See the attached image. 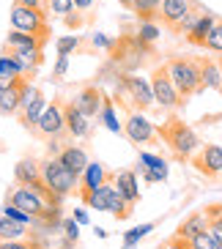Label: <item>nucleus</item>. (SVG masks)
<instances>
[{"label":"nucleus","instance_id":"1","mask_svg":"<svg viewBox=\"0 0 222 249\" xmlns=\"http://www.w3.org/2000/svg\"><path fill=\"white\" fill-rule=\"evenodd\" d=\"M159 137L167 142V148H170L173 154L178 156V159H192L195 151L200 148V140L198 134L189 129L186 124H181V121H176V118H170V121H165L159 129Z\"/></svg>","mask_w":222,"mask_h":249},{"label":"nucleus","instance_id":"2","mask_svg":"<svg viewBox=\"0 0 222 249\" xmlns=\"http://www.w3.org/2000/svg\"><path fill=\"white\" fill-rule=\"evenodd\" d=\"M167 66V74H170L173 85H176L178 96L181 99H189V96L200 93L203 90V80H200V63L192 58H173L170 63H165Z\"/></svg>","mask_w":222,"mask_h":249},{"label":"nucleus","instance_id":"3","mask_svg":"<svg viewBox=\"0 0 222 249\" xmlns=\"http://www.w3.org/2000/svg\"><path fill=\"white\" fill-rule=\"evenodd\" d=\"M41 181L50 192H55L58 197H66L77 189V183H80V176H74L72 170L63 164L60 159H47L41 164Z\"/></svg>","mask_w":222,"mask_h":249},{"label":"nucleus","instance_id":"4","mask_svg":"<svg viewBox=\"0 0 222 249\" xmlns=\"http://www.w3.org/2000/svg\"><path fill=\"white\" fill-rule=\"evenodd\" d=\"M11 25L17 30H25V33H33V36H41V38H50V25H47V11L41 8H30L17 3L11 6Z\"/></svg>","mask_w":222,"mask_h":249},{"label":"nucleus","instance_id":"5","mask_svg":"<svg viewBox=\"0 0 222 249\" xmlns=\"http://www.w3.org/2000/svg\"><path fill=\"white\" fill-rule=\"evenodd\" d=\"M151 90H154V102L159 107H165V110H176V107L184 104V99L178 96L170 74H167V66H156L151 71Z\"/></svg>","mask_w":222,"mask_h":249},{"label":"nucleus","instance_id":"6","mask_svg":"<svg viewBox=\"0 0 222 249\" xmlns=\"http://www.w3.org/2000/svg\"><path fill=\"white\" fill-rule=\"evenodd\" d=\"M121 90H124L132 104L137 110H148L154 104V90H151V82H146L143 77H134V74H124L121 77Z\"/></svg>","mask_w":222,"mask_h":249},{"label":"nucleus","instance_id":"7","mask_svg":"<svg viewBox=\"0 0 222 249\" xmlns=\"http://www.w3.org/2000/svg\"><path fill=\"white\" fill-rule=\"evenodd\" d=\"M36 129L44 137H60V134L66 132V118H63V102H52L44 107L41 118H38Z\"/></svg>","mask_w":222,"mask_h":249},{"label":"nucleus","instance_id":"8","mask_svg":"<svg viewBox=\"0 0 222 249\" xmlns=\"http://www.w3.org/2000/svg\"><path fill=\"white\" fill-rule=\"evenodd\" d=\"M192 164L198 173H203L208 178H217L222 173V148L220 145H203L200 154L192 156Z\"/></svg>","mask_w":222,"mask_h":249},{"label":"nucleus","instance_id":"9","mask_svg":"<svg viewBox=\"0 0 222 249\" xmlns=\"http://www.w3.org/2000/svg\"><path fill=\"white\" fill-rule=\"evenodd\" d=\"M192 8H195L192 0H162V3H159L156 19H162V25H167L170 30H176L178 25H181V19H184Z\"/></svg>","mask_w":222,"mask_h":249},{"label":"nucleus","instance_id":"10","mask_svg":"<svg viewBox=\"0 0 222 249\" xmlns=\"http://www.w3.org/2000/svg\"><path fill=\"white\" fill-rule=\"evenodd\" d=\"M126 137L132 140V142H154L159 137V132H156V126L146 115L132 112V115L126 118Z\"/></svg>","mask_w":222,"mask_h":249},{"label":"nucleus","instance_id":"11","mask_svg":"<svg viewBox=\"0 0 222 249\" xmlns=\"http://www.w3.org/2000/svg\"><path fill=\"white\" fill-rule=\"evenodd\" d=\"M63 118H66V132L72 137H88L91 121H88V115H82L74 107V102H63Z\"/></svg>","mask_w":222,"mask_h":249},{"label":"nucleus","instance_id":"12","mask_svg":"<svg viewBox=\"0 0 222 249\" xmlns=\"http://www.w3.org/2000/svg\"><path fill=\"white\" fill-rule=\"evenodd\" d=\"M72 102H74V107H77L82 115L93 118V115H99V110H102V102H104V99H102V90L91 85V88H82L80 93L72 99Z\"/></svg>","mask_w":222,"mask_h":249},{"label":"nucleus","instance_id":"13","mask_svg":"<svg viewBox=\"0 0 222 249\" xmlns=\"http://www.w3.org/2000/svg\"><path fill=\"white\" fill-rule=\"evenodd\" d=\"M110 181H112V186L124 195L129 203H137L140 200V186H137V176H134L132 170H118V173H112L110 176Z\"/></svg>","mask_w":222,"mask_h":249},{"label":"nucleus","instance_id":"14","mask_svg":"<svg viewBox=\"0 0 222 249\" xmlns=\"http://www.w3.org/2000/svg\"><path fill=\"white\" fill-rule=\"evenodd\" d=\"M140 173L148 183H159L167 178V164H165L162 156L154 154H140Z\"/></svg>","mask_w":222,"mask_h":249},{"label":"nucleus","instance_id":"15","mask_svg":"<svg viewBox=\"0 0 222 249\" xmlns=\"http://www.w3.org/2000/svg\"><path fill=\"white\" fill-rule=\"evenodd\" d=\"M47 44V38L41 36H33V33H25V30H11L6 36V47L11 52H19V50H41Z\"/></svg>","mask_w":222,"mask_h":249},{"label":"nucleus","instance_id":"16","mask_svg":"<svg viewBox=\"0 0 222 249\" xmlns=\"http://www.w3.org/2000/svg\"><path fill=\"white\" fill-rule=\"evenodd\" d=\"M214 14L211 11H200V17L195 19V25L189 30H186V41L189 44H195V47H203L206 44V36L211 33V28H214Z\"/></svg>","mask_w":222,"mask_h":249},{"label":"nucleus","instance_id":"17","mask_svg":"<svg viewBox=\"0 0 222 249\" xmlns=\"http://www.w3.org/2000/svg\"><path fill=\"white\" fill-rule=\"evenodd\" d=\"M82 189H80V195H88V192H93V189H99L102 183H107L110 181V173L99 164V161H88V167H85V173H82Z\"/></svg>","mask_w":222,"mask_h":249},{"label":"nucleus","instance_id":"18","mask_svg":"<svg viewBox=\"0 0 222 249\" xmlns=\"http://www.w3.org/2000/svg\"><path fill=\"white\" fill-rule=\"evenodd\" d=\"M19 238H30L28 225L0 213V241H19Z\"/></svg>","mask_w":222,"mask_h":249},{"label":"nucleus","instance_id":"19","mask_svg":"<svg viewBox=\"0 0 222 249\" xmlns=\"http://www.w3.org/2000/svg\"><path fill=\"white\" fill-rule=\"evenodd\" d=\"M22 85H25V77L11 85V88L0 90V112L3 115H11V112H19V99H22Z\"/></svg>","mask_w":222,"mask_h":249},{"label":"nucleus","instance_id":"20","mask_svg":"<svg viewBox=\"0 0 222 249\" xmlns=\"http://www.w3.org/2000/svg\"><path fill=\"white\" fill-rule=\"evenodd\" d=\"M58 159L63 161V164H66L69 170H72L74 176H82V173H85V167H88V154H85L82 148H77V145L63 148Z\"/></svg>","mask_w":222,"mask_h":249},{"label":"nucleus","instance_id":"21","mask_svg":"<svg viewBox=\"0 0 222 249\" xmlns=\"http://www.w3.org/2000/svg\"><path fill=\"white\" fill-rule=\"evenodd\" d=\"M14 178H17V183H25V186L38 183V181H41V164L33 161V159H22L14 167Z\"/></svg>","mask_w":222,"mask_h":249},{"label":"nucleus","instance_id":"22","mask_svg":"<svg viewBox=\"0 0 222 249\" xmlns=\"http://www.w3.org/2000/svg\"><path fill=\"white\" fill-rule=\"evenodd\" d=\"M200 63V80H203V88H214V90H222V69L220 63H214V60H198Z\"/></svg>","mask_w":222,"mask_h":249},{"label":"nucleus","instance_id":"23","mask_svg":"<svg viewBox=\"0 0 222 249\" xmlns=\"http://www.w3.org/2000/svg\"><path fill=\"white\" fill-rule=\"evenodd\" d=\"M208 227V213L203 211V213H192L186 222H181V227H178V238H184V241H192L195 235L200 233V230H206Z\"/></svg>","mask_w":222,"mask_h":249},{"label":"nucleus","instance_id":"24","mask_svg":"<svg viewBox=\"0 0 222 249\" xmlns=\"http://www.w3.org/2000/svg\"><path fill=\"white\" fill-rule=\"evenodd\" d=\"M110 186H112V183L107 181V183H102L99 189L82 195L85 205H88V208H96V211H107V208H110Z\"/></svg>","mask_w":222,"mask_h":249},{"label":"nucleus","instance_id":"25","mask_svg":"<svg viewBox=\"0 0 222 249\" xmlns=\"http://www.w3.org/2000/svg\"><path fill=\"white\" fill-rule=\"evenodd\" d=\"M189 247L192 249H222V241L217 238V233L211 227H206V230H200L192 241H189Z\"/></svg>","mask_w":222,"mask_h":249},{"label":"nucleus","instance_id":"26","mask_svg":"<svg viewBox=\"0 0 222 249\" xmlns=\"http://www.w3.org/2000/svg\"><path fill=\"white\" fill-rule=\"evenodd\" d=\"M159 3L162 0H134L132 3V11L137 14V19H156V14H159Z\"/></svg>","mask_w":222,"mask_h":249},{"label":"nucleus","instance_id":"27","mask_svg":"<svg viewBox=\"0 0 222 249\" xmlns=\"http://www.w3.org/2000/svg\"><path fill=\"white\" fill-rule=\"evenodd\" d=\"M137 38H140L143 44H154L156 38H159V25L154 22V19H143L140 28H137Z\"/></svg>","mask_w":222,"mask_h":249},{"label":"nucleus","instance_id":"28","mask_svg":"<svg viewBox=\"0 0 222 249\" xmlns=\"http://www.w3.org/2000/svg\"><path fill=\"white\" fill-rule=\"evenodd\" d=\"M44 107H47L44 99H36L28 110H22V124L28 126V129H36V124H38V118H41V112H44Z\"/></svg>","mask_w":222,"mask_h":249},{"label":"nucleus","instance_id":"29","mask_svg":"<svg viewBox=\"0 0 222 249\" xmlns=\"http://www.w3.org/2000/svg\"><path fill=\"white\" fill-rule=\"evenodd\" d=\"M99 115H102V124L110 129V132L118 134L121 132V124H118V118H115V110H112V102L110 99H104L102 102V110H99Z\"/></svg>","mask_w":222,"mask_h":249},{"label":"nucleus","instance_id":"30","mask_svg":"<svg viewBox=\"0 0 222 249\" xmlns=\"http://www.w3.org/2000/svg\"><path fill=\"white\" fill-rule=\"evenodd\" d=\"M151 230H154V225H140V227H134V230H129V233L124 235V249H132L134 244L140 241V238H146Z\"/></svg>","mask_w":222,"mask_h":249},{"label":"nucleus","instance_id":"31","mask_svg":"<svg viewBox=\"0 0 222 249\" xmlns=\"http://www.w3.org/2000/svg\"><path fill=\"white\" fill-rule=\"evenodd\" d=\"M36 99H41V90L38 88H33L28 80H25V85H22V99H19V112L22 110H28L30 104L36 102Z\"/></svg>","mask_w":222,"mask_h":249},{"label":"nucleus","instance_id":"32","mask_svg":"<svg viewBox=\"0 0 222 249\" xmlns=\"http://www.w3.org/2000/svg\"><path fill=\"white\" fill-rule=\"evenodd\" d=\"M206 50L211 52H222V22H214V28H211V33L206 36Z\"/></svg>","mask_w":222,"mask_h":249},{"label":"nucleus","instance_id":"33","mask_svg":"<svg viewBox=\"0 0 222 249\" xmlns=\"http://www.w3.org/2000/svg\"><path fill=\"white\" fill-rule=\"evenodd\" d=\"M77 47H80V38H77V36H60L58 41H55V50H58V55H72Z\"/></svg>","mask_w":222,"mask_h":249},{"label":"nucleus","instance_id":"34","mask_svg":"<svg viewBox=\"0 0 222 249\" xmlns=\"http://www.w3.org/2000/svg\"><path fill=\"white\" fill-rule=\"evenodd\" d=\"M208 213V227L217 233V238L222 241V208L217 205V208H211V211H206Z\"/></svg>","mask_w":222,"mask_h":249},{"label":"nucleus","instance_id":"35","mask_svg":"<svg viewBox=\"0 0 222 249\" xmlns=\"http://www.w3.org/2000/svg\"><path fill=\"white\" fill-rule=\"evenodd\" d=\"M47 6H50V11H52V14L66 17L69 11H74V0H50Z\"/></svg>","mask_w":222,"mask_h":249},{"label":"nucleus","instance_id":"36","mask_svg":"<svg viewBox=\"0 0 222 249\" xmlns=\"http://www.w3.org/2000/svg\"><path fill=\"white\" fill-rule=\"evenodd\" d=\"M3 213H6V216H11V219H17V222H25V225H33V222H36L33 216H28L25 211H19V208H17V205H11V203H6Z\"/></svg>","mask_w":222,"mask_h":249},{"label":"nucleus","instance_id":"37","mask_svg":"<svg viewBox=\"0 0 222 249\" xmlns=\"http://www.w3.org/2000/svg\"><path fill=\"white\" fill-rule=\"evenodd\" d=\"M0 249H38L30 238H19V241H0Z\"/></svg>","mask_w":222,"mask_h":249},{"label":"nucleus","instance_id":"38","mask_svg":"<svg viewBox=\"0 0 222 249\" xmlns=\"http://www.w3.org/2000/svg\"><path fill=\"white\" fill-rule=\"evenodd\" d=\"M63 230H66V238H69V241H77L80 230H77V222H74V219H66V222H63Z\"/></svg>","mask_w":222,"mask_h":249},{"label":"nucleus","instance_id":"39","mask_svg":"<svg viewBox=\"0 0 222 249\" xmlns=\"http://www.w3.org/2000/svg\"><path fill=\"white\" fill-rule=\"evenodd\" d=\"M66 69H69V55H58V63H55V77H63L66 74Z\"/></svg>","mask_w":222,"mask_h":249},{"label":"nucleus","instance_id":"40","mask_svg":"<svg viewBox=\"0 0 222 249\" xmlns=\"http://www.w3.org/2000/svg\"><path fill=\"white\" fill-rule=\"evenodd\" d=\"M17 80H19V77H14V74H6V71H0V90L11 88V85H14Z\"/></svg>","mask_w":222,"mask_h":249},{"label":"nucleus","instance_id":"41","mask_svg":"<svg viewBox=\"0 0 222 249\" xmlns=\"http://www.w3.org/2000/svg\"><path fill=\"white\" fill-rule=\"evenodd\" d=\"M63 19H66V25H69V28H74V30H77V28H82V17L77 14V11H74V14L69 11V14L63 17Z\"/></svg>","mask_w":222,"mask_h":249},{"label":"nucleus","instance_id":"42","mask_svg":"<svg viewBox=\"0 0 222 249\" xmlns=\"http://www.w3.org/2000/svg\"><path fill=\"white\" fill-rule=\"evenodd\" d=\"M17 3H22V6H30V8H41V11H50L47 0H17Z\"/></svg>","mask_w":222,"mask_h":249},{"label":"nucleus","instance_id":"43","mask_svg":"<svg viewBox=\"0 0 222 249\" xmlns=\"http://www.w3.org/2000/svg\"><path fill=\"white\" fill-rule=\"evenodd\" d=\"M91 6H93V0H74V8L77 11H88Z\"/></svg>","mask_w":222,"mask_h":249},{"label":"nucleus","instance_id":"44","mask_svg":"<svg viewBox=\"0 0 222 249\" xmlns=\"http://www.w3.org/2000/svg\"><path fill=\"white\" fill-rule=\"evenodd\" d=\"M93 44H96V47H107V50H110L112 41H110V38H104V36H93Z\"/></svg>","mask_w":222,"mask_h":249},{"label":"nucleus","instance_id":"45","mask_svg":"<svg viewBox=\"0 0 222 249\" xmlns=\"http://www.w3.org/2000/svg\"><path fill=\"white\" fill-rule=\"evenodd\" d=\"M74 219L80 222V225H85V222H88V213H85V211H80V208H77V211H74Z\"/></svg>","mask_w":222,"mask_h":249},{"label":"nucleus","instance_id":"46","mask_svg":"<svg viewBox=\"0 0 222 249\" xmlns=\"http://www.w3.org/2000/svg\"><path fill=\"white\" fill-rule=\"evenodd\" d=\"M118 3H121L124 8H132V3H134V0H118Z\"/></svg>","mask_w":222,"mask_h":249},{"label":"nucleus","instance_id":"47","mask_svg":"<svg viewBox=\"0 0 222 249\" xmlns=\"http://www.w3.org/2000/svg\"><path fill=\"white\" fill-rule=\"evenodd\" d=\"M220 69H222V58H220Z\"/></svg>","mask_w":222,"mask_h":249}]
</instances>
